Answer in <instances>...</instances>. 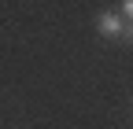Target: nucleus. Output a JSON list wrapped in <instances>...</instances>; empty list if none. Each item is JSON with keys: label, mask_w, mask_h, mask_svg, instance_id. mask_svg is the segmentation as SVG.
<instances>
[{"label": "nucleus", "mask_w": 133, "mask_h": 129, "mask_svg": "<svg viewBox=\"0 0 133 129\" xmlns=\"http://www.w3.org/2000/svg\"><path fill=\"white\" fill-rule=\"evenodd\" d=\"M96 26H100V33L111 37V41H129V37H133L129 22L118 19V11H100V15H96Z\"/></svg>", "instance_id": "1"}, {"label": "nucleus", "mask_w": 133, "mask_h": 129, "mask_svg": "<svg viewBox=\"0 0 133 129\" xmlns=\"http://www.w3.org/2000/svg\"><path fill=\"white\" fill-rule=\"evenodd\" d=\"M115 11H118V19H122V22H129V15H133V0H122Z\"/></svg>", "instance_id": "2"}]
</instances>
